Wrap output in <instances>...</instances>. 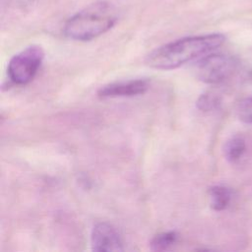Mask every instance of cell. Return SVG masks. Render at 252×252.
<instances>
[{
	"mask_svg": "<svg viewBox=\"0 0 252 252\" xmlns=\"http://www.w3.org/2000/svg\"><path fill=\"white\" fill-rule=\"evenodd\" d=\"M225 40L221 33L187 36L161 45L146 57V64L157 70H172L202 58L219 48Z\"/></svg>",
	"mask_w": 252,
	"mask_h": 252,
	"instance_id": "6da1fadb",
	"label": "cell"
},
{
	"mask_svg": "<svg viewBox=\"0 0 252 252\" xmlns=\"http://www.w3.org/2000/svg\"><path fill=\"white\" fill-rule=\"evenodd\" d=\"M116 17L107 3H95L70 17L63 28L64 34L78 41H89L111 30Z\"/></svg>",
	"mask_w": 252,
	"mask_h": 252,
	"instance_id": "7a4b0ae2",
	"label": "cell"
},
{
	"mask_svg": "<svg viewBox=\"0 0 252 252\" xmlns=\"http://www.w3.org/2000/svg\"><path fill=\"white\" fill-rule=\"evenodd\" d=\"M44 58V51L39 45H30L15 54L8 63L7 74L10 81L18 86H25L37 74Z\"/></svg>",
	"mask_w": 252,
	"mask_h": 252,
	"instance_id": "3957f363",
	"label": "cell"
},
{
	"mask_svg": "<svg viewBox=\"0 0 252 252\" xmlns=\"http://www.w3.org/2000/svg\"><path fill=\"white\" fill-rule=\"evenodd\" d=\"M237 67V61L234 57L213 53L200 58L196 65V76L203 83L218 85L232 76Z\"/></svg>",
	"mask_w": 252,
	"mask_h": 252,
	"instance_id": "277c9868",
	"label": "cell"
},
{
	"mask_svg": "<svg viewBox=\"0 0 252 252\" xmlns=\"http://www.w3.org/2000/svg\"><path fill=\"white\" fill-rule=\"evenodd\" d=\"M91 246L93 251L111 252L123 251V240L118 229L109 222H96L91 232Z\"/></svg>",
	"mask_w": 252,
	"mask_h": 252,
	"instance_id": "5b68a950",
	"label": "cell"
},
{
	"mask_svg": "<svg viewBox=\"0 0 252 252\" xmlns=\"http://www.w3.org/2000/svg\"><path fill=\"white\" fill-rule=\"evenodd\" d=\"M149 89V81L146 79H133L114 82L102 86L97 91L100 98L131 97L145 94Z\"/></svg>",
	"mask_w": 252,
	"mask_h": 252,
	"instance_id": "8992f818",
	"label": "cell"
},
{
	"mask_svg": "<svg viewBox=\"0 0 252 252\" xmlns=\"http://www.w3.org/2000/svg\"><path fill=\"white\" fill-rule=\"evenodd\" d=\"M211 208L217 212L226 209L231 200L230 190L222 185H215L209 189Z\"/></svg>",
	"mask_w": 252,
	"mask_h": 252,
	"instance_id": "52a82bcc",
	"label": "cell"
},
{
	"mask_svg": "<svg viewBox=\"0 0 252 252\" xmlns=\"http://www.w3.org/2000/svg\"><path fill=\"white\" fill-rule=\"evenodd\" d=\"M246 150V144L244 139L240 137H234L228 140L223 148L225 158L230 162L238 161L244 155Z\"/></svg>",
	"mask_w": 252,
	"mask_h": 252,
	"instance_id": "ba28073f",
	"label": "cell"
},
{
	"mask_svg": "<svg viewBox=\"0 0 252 252\" xmlns=\"http://www.w3.org/2000/svg\"><path fill=\"white\" fill-rule=\"evenodd\" d=\"M178 240V233L174 230L164 231L154 236L150 242L153 251H164L171 248Z\"/></svg>",
	"mask_w": 252,
	"mask_h": 252,
	"instance_id": "9c48e42d",
	"label": "cell"
},
{
	"mask_svg": "<svg viewBox=\"0 0 252 252\" xmlns=\"http://www.w3.org/2000/svg\"><path fill=\"white\" fill-rule=\"evenodd\" d=\"M221 103V98L218 94L213 92L204 93L199 96L196 101V106L202 111H213L220 107Z\"/></svg>",
	"mask_w": 252,
	"mask_h": 252,
	"instance_id": "30bf717a",
	"label": "cell"
},
{
	"mask_svg": "<svg viewBox=\"0 0 252 252\" xmlns=\"http://www.w3.org/2000/svg\"><path fill=\"white\" fill-rule=\"evenodd\" d=\"M238 118L248 124H252V96L241 99L236 107Z\"/></svg>",
	"mask_w": 252,
	"mask_h": 252,
	"instance_id": "8fae6325",
	"label": "cell"
},
{
	"mask_svg": "<svg viewBox=\"0 0 252 252\" xmlns=\"http://www.w3.org/2000/svg\"><path fill=\"white\" fill-rule=\"evenodd\" d=\"M35 0H17V2L19 3V4H21V5H24V6H26V5H30V4H32V2H34Z\"/></svg>",
	"mask_w": 252,
	"mask_h": 252,
	"instance_id": "7c38bea8",
	"label": "cell"
}]
</instances>
